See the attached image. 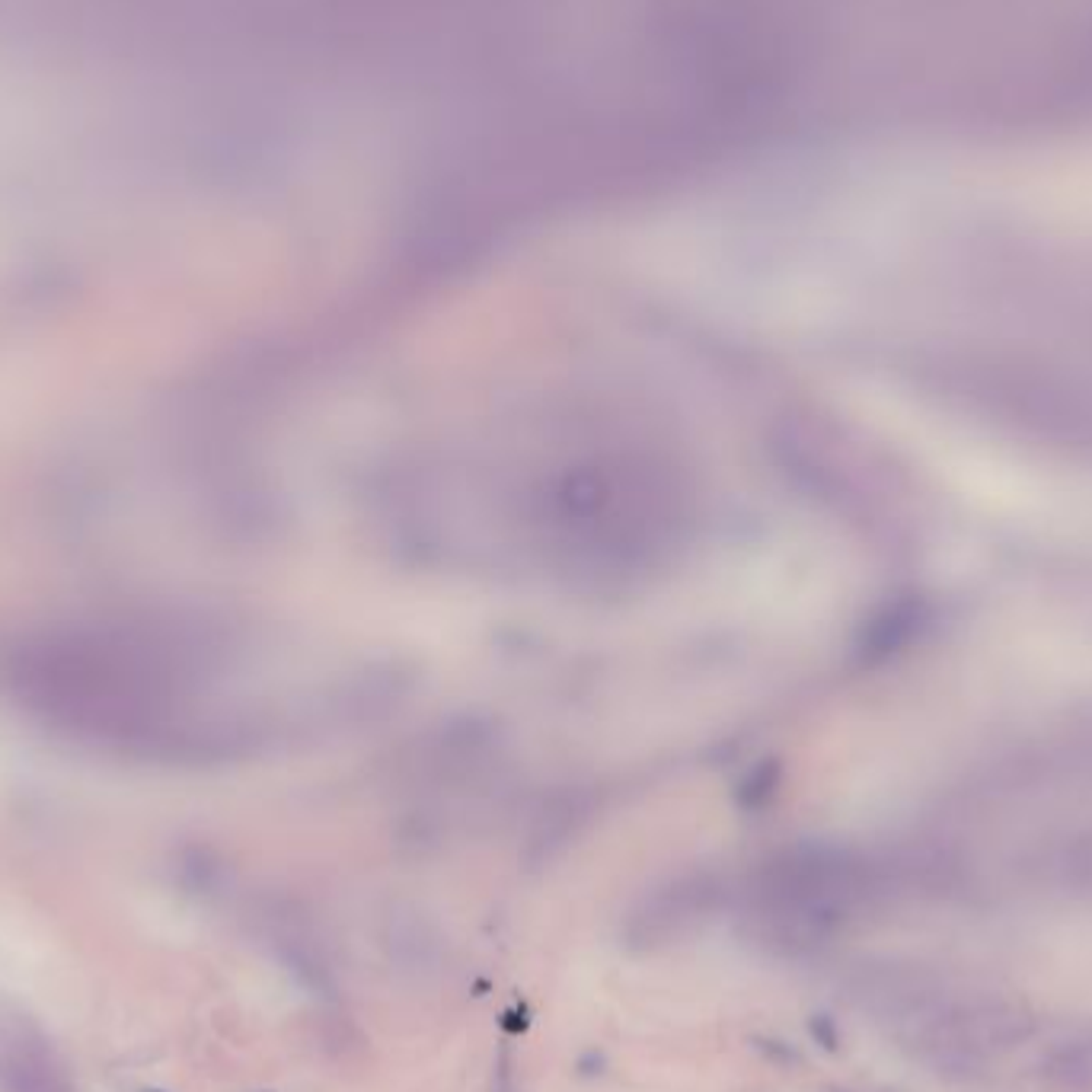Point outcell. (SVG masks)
Here are the masks:
<instances>
[{
	"label": "cell",
	"mask_w": 1092,
	"mask_h": 1092,
	"mask_svg": "<svg viewBox=\"0 0 1092 1092\" xmlns=\"http://www.w3.org/2000/svg\"><path fill=\"white\" fill-rule=\"evenodd\" d=\"M148 1092H163V1089H148Z\"/></svg>",
	"instance_id": "1"
}]
</instances>
